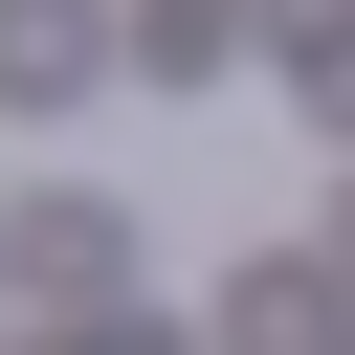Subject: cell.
<instances>
[{
	"instance_id": "obj_1",
	"label": "cell",
	"mask_w": 355,
	"mask_h": 355,
	"mask_svg": "<svg viewBox=\"0 0 355 355\" xmlns=\"http://www.w3.org/2000/svg\"><path fill=\"white\" fill-rule=\"evenodd\" d=\"M0 244H22V288H67V311L111 333V288H133V200H22Z\"/></svg>"
},
{
	"instance_id": "obj_2",
	"label": "cell",
	"mask_w": 355,
	"mask_h": 355,
	"mask_svg": "<svg viewBox=\"0 0 355 355\" xmlns=\"http://www.w3.org/2000/svg\"><path fill=\"white\" fill-rule=\"evenodd\" d=\"M222 355H355V288L333 266H244L222 288Z\"/></svg>"
},
{
	"instance_id": "obj_3",
	"label": "cell",
	"mask_w": 355,
	"mask_h": 355,
	"mask_svg": "<svg viewBox=\"0 0 355 355\" xmlns=\"http://www.w3.org/2000/svg\"><path fill=\"white\" fill-rule=\"evenodd\" d=\"M89 67H111L89 0H0V111H44V89H89Z\"/></svg>"
},
{
	"instance_id": "obj_4",
	"label": "cell",
	"mask_w": 355,
	"mask_h": 355,
	"mask_svg": "<svg viewBox=\"0 0 355 355\" xmlns=\"http://www.w3.org/2000/svg\"><path fill=\"white\" fill-rule=\"evenodd\" d=\"M111 44H133V67H155V89H222V67H244V22H222V0H133V22H111Z\"/></svg>"
}]
</instances>
